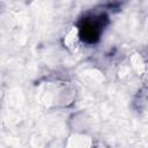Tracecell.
I'll list each match as a JSON object with an SVG mask.
<instances>
[{
	"label": "cell",
	"mask_w": 148,
	"mask_h": 148,
	"mask_svg": "<svg viewBox=\"0 0 148 148\" xmlns=\"http://www.w3.org/2000/svg\"><path fill=\"white\" fill-rule=\"evenodd\" d=\"M102 21L99 17H92L90 20H86V25L83 27V35L86 38H90V40H94L96 37H98L102 28Z\"/></svg>",
	"instance_id": "1"
}]
</instances>
